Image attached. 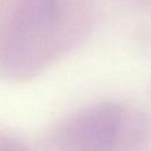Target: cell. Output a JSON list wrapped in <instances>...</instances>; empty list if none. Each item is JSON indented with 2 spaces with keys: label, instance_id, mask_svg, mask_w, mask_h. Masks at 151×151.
Returning <instances> with one entry per match:
<instances>
[{
  "label": "cell",
  "instance_id": "6da1fadb",
  "mask_svg": "<svg viewBox=\"0 0 151 151\" xmlns=\"http://www.w3.org/2000/svg\"><path fill=\"white\" fill-rule=\"evenodd\" d=\"M109 140V120L101 112H87L65 126L60 151H104Z\"/></svg>",
  "mask_w": 151,
  "mask_h": 151
},
{
  "label": "cell",
  "instance_id": "7a4b0ae2",
  "mask_svg": "<svg viewBox=\"0 0 151 151\" xmlns=\"http://www.w3.org/2000/svg\"><path fill=\"white\" fill-rule=\"evenodd\" d=\"M0 151H26V150L18 140L7 137H0Z\"/></svg>",
  "mask_w": 151,
  "mask_h": 151
}]
</instances>
